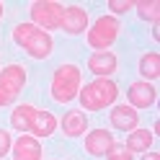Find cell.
<instances>
[{
  "instance_id": "1",
  "label": "cell",
  "mask_w": 160,
  "mask_h": 160,
  "mask_svg": "<svg viewBox=\"0 0 160 160\" xmlns=\"http://www.w3.org/2000/svg\"><path fill=\"white\" fill-rule=\"evenodd\" d=\"M116 98H119V85L114 78H96L88 85H83L78 93V101L85 111H103Z\"/></svg>"
},
{
  "instance_id": "2",
  "label": "cell",
  "mask_w": 160,
  "mask_h": 160,
  "mask_svg": "<svg viewBox=\"0 0 160 160\" xmlns=\"http://www.w3.org/2000/svg\"><path fill=\"white\" fill-rule=\"evenodd\" d=\"M13 42L21 47L28 57H34V59H47L49 54H52V47H54L52 34L36 28L34 23H18V26H13Z\"/></svg>"
},
{
  "instance_id": "3",
  "label": "cell",
  "mask_w": 160,
  "mask_h": 160,
  "mask_svg": "<svg viewBox=\"0 0 160 160\" xmlns=\"http://www.w3.org/2000/svg\"><path fill=\"white\" fill-rule=\"evenodd\" d=\"M80 88H83V78H80L78 65H59L52 72V83H49V93L57 103H70L78 98Z\"/></svg>"
},
{
  "instance_id": "4",
  "label": "cell",
  "mask_w": 160,
  "mask_h": 160,
  "mask_svg": "<svg viewBox=\"0 0 160 160\" xmlns=\"http://www.w3.org/2000/svg\"><path fill=\"white\" fill-rule=\"evenodd\" d=\"M119 31H122V23H119L116 16H108L106 13L101 18H96L93 26L88 28V47L96 49V52H106V49L116 42Z\"/></svg>"
},
{
  "instance_id": "5",
  "label": "cell",
  "mask_w": 160,
  "mask_h": 160,
  "mask_svg": "<svg viewBox=\"0 0 160 160\" xmlns=\"http://www.w3.org/2000/svg\"><path fill=\"white\" fill-rule=\"evenodd\" d=\"M62 16H65V5L54 3V0H36L31 3V23L42 31H57L62 26Z\"/></svg>"
},
{
  "instance_id": "6",
  "label": "cell",
  "mask_w": 160,
  "mask_h": 160,
  "mask_svg": "<svg viewBox=\"0 0 160 160\" xmlns=\"http://www.w3.org/2000/svg\"><path fill=\"white\" fill-rule=\"evenodd\" d=\"M26 67L21 65H5V70H0V106H11L21 91L26 88Z\"/></svg>"
},
{
  "instance_id": "7",
  "label": "cell",
  "mask_w": 160,
  "mask_h": 160,
  "mask_svg": "<svg viewBox=\"0 0 160 160\" xmlns=\"http://www.w3.org/2000/svg\"><path fill=\"white\" fill-rule=\"evenodd\" d=\"M127 98H129V106L134 108H150L158 103V91L152 83H145V80H137L127 88Z\"/></svg>"
},
{
  "instance_id": "8",
  "label": "cell",
  "mask_w": 160,
  "mask_h": 160,
  "mask_svg": "<svg viewBox=\"0 0 160 160\" xmlns=\"http://www.w3.org/2000/svg\"><path fill=\"white\" fill-rule=\"evenodd\" d=\"M108 122H111V127L119 129V132H134L137 124H139V114H137L129 103H119V106L111 108Z\"/></svg>"
},
{
  "instance_id": "9",
  "label": "cell",
  "mask_w": 160,
  "mask_h": 160,
  "mask_svg": "<svg viewBox=\"0 0 160 160\" xmlns=\"http://www.w3.org/2000/svg\"><path fill=\"white\" fill-rule=\"evenodd\" d=\"M116 67H119V59H116V54L111 49L96 52V54L88 57V70H91L93 75H98V78H111L116 72Z\"/></svg>"
},
{
  "instance_id": "10",
  "label": "cell",
  "mask_w": 160,
  "mask_h": 160,
  "mask_svg": "<svg viewBox=\"0 0 160 160\" xmlns=\"http://www.w3.org/2000/svg\"><path fill=\"white\" fill-rule=\"evenodd\" d=\"M62 31L67 36H78L88 28V13L83 11L80 5H67L65 8V16H62Z\"/></svg>"
},
{
  "instance_id": "11",
  "label": "cell",
  "mask_w": 160,
  "mask_h": 160,
  "mask_svg": "<svg viewBox=\"0 0 160 160\" xmlns=\"http://www.w3.org/2000/svg\"><path fill=\"white\" fill-rule=\"evenodd\" d=\"M111 145H114V134L108 129H93L85 137V152L93 155V158H103Z\"/></svg>"
},
{
  "instance_id": "12",
  "label": "cell",
  "mask_w": 160,
  "mask_h": 160,
  "mask_svg": "<svg viewBox=\"0 0 160 160\" xmlns=\"http://www.w3.org/2000/svg\"><path fill=\"white\" fill-rule=\"evenodd\" d=\"M13 160H42V142L34 134H23L13 142Z\"/></svg>"
},
{
  "instance_id": "13",
  "label": "cell",
  "mask_w": 160,
  "mask_h": 160,
  "mask_svg": "<svg viewBox=\"0 0 160 160\" xmlns=\"http://www.w3.org/2000/svg\"><path fill=\"white\" fill-rule=\"evenodd\" d=\"M59 127H62L65 137H83L88 132V116L83 111H78V108H70V111L62 116Z\"/></svg>"
},
{
  "instance_id": "14",
  "label": "cell",
  "mask_w": 160,
  "mask_h": 160,
  "mask_svg": "<svg viewBox=\"0 0 160 160\" xmlns=\"http://www.w3.org/2000/svg\"><path fill=\"white\" fill-rule=\"evenodd\" d=\"M152 142H155V134L150 132V129H134V132H129V137H127V142H124V147L129 150V152H150V147H152Z\"/></svg>"
},
{
  "instance_id": "15",
  "label": "cell",
  "mask_w": 160,
  "mask_h": 160,
  "mask_svg": "<svg viewBox=\"0 0 160 160\" xmlns=\"http://www.w3.org/2000/svg\"><path fill=\"white\" fill-rule=\"evenodd\" d=\"M54 129H57V116H54L52 111H36L28 132L39 139V137H52Z\"/></svg>"
},
{
  "instance_id": "16",
  "label": "cell",
  "mask_w": 160,
  "mask_h": 160,
  "mask_svg": "<svg viewBox=\"0 0 160 160\" xmlns=\"http://www.w3.org/2000/svg\"><path fill=\"white\" fill-rule=\"evenodd\" d=\"M34 114H36V108L31 103H21V106H16L13 108V114H11V127L16 129V132H21V134H28V129H31V122H34Z\"/></svg>"
},
{
  "instance_id": "17",
  "label": "cell",
  "mask_w": 160,
  "mask_h": 160,
  "mask_svg": "<svg viewBox=\"0 0 160 160\" xmlns=\"http://www.w3.org/2000/svg\"><path fill=\"white\" fill-rule=\"evenodd\" d=\"M139 75L145 83H152L160 78V54L158 52H147L139 57Z\"/></svg>"
},
{
  "instance_id": "18",
  "label": "cell",
  "mask_w": 160,
  "mask_h": 160,
  "mask_svg": "<svg viewBox=\"0 0 160 160\" xmlns=\"http://www.w3.org/2000/svg\"><path fill=\"white\" fill-rule=\"evenodd\" d=\"M134 11H137V16L142 18V21H150V23H158V18H160L158 0H137V3H134Z\"/></svg>"
},
{
  "instance_id": "19",
  "label": "cell",
  "mask_w": 160,
  "mask_h": 160,
  "mask_svg": "<svg viewBox=\"0 0 160 160\" xmlns=\"http://www.w3.org/2000/svg\"><path fill=\"white\" fill-rule=\"evenodd\" d=\"M108 160H132V152H129V150L124 147V145H111V147H108Z\"/></svg>"
},
{
  "instance_id": "20",
  "label": "cell",
  "mask_w": 160,
  "mask_h": 160,
  "mask_svg": "<svg viewBox=\"0 0 160 160\" xmlns=\"http://www.w3.org/2000/svg\"><path fill=\"white\" fill-rule=\"evenodd\" d=\"M129 8H134L132 0H108V11L111 13H127Z\"/></svg>"
},
{
  "instance_id": "21",
  "label": "cell",
  "mask_w": 160,
  "mask_h": 160,
  "mask_svg": "<svg viewBox=\"0 0 160 160\" xmlns=\"http://www.w3.org/2000/svg\"><path fill=\"white\" fill-rule=\"evenodd\" d=\"M13 147V139H11V132H5V129H0V158L8 155V150Z\"/></svg>"
},
{
  "instance_id": "22",
  "label": "cell",
  "mask_w": 160,
  "mask_h": 160,
  "mask_svg": "<svg viewBox=\"0 0 160 160\" xmlns=\"http://www.w3.org/2000/svg\"><path fill=\"white\" fill-rule=\"evenodd\" d=\"M142 160H160V155H158V152H145Z\"/></svg>"
},
{
  "instance_id": "23",
  "label": "cell",
  "mask_w": 160,
  "mask_h": 160,
  "mask_svg": "<svg viewBox=\"0 0 160 160\" xmlns=\"http://www.w3.org/2000/svg\"><path fill=\"white\" fill-rule=\"evenodd\" d=\"M152 36H155V42H160V28H158V23H152Z\"/></svg>"
},
{
  "instance_id": "24",
  "label": "cell",
  "mask_w": 160,
  "mask_h": 160,
  "mask_svg": "<svg viewBox=\"0 0 160 160\" xmlns=\"http://www.w3.org/2000/svg\"><path fill=\"white\" fill-rule=\"evenodd\" d=\"M5 16V8H3V3H0V18H3Z\"/></svg>"
}]
</instances>
